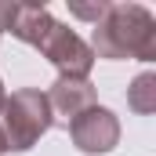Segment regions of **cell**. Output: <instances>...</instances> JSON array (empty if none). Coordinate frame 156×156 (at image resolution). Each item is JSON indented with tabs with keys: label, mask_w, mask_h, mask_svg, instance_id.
I'll return each instance as SVG.
<instances>
[{
	"label": "cell",
	"mask_w": 156,
	"mask_h": 156,
	"mask_svg": "<svg viewBox=\"0 0 156 156\" xmlns=\"http://www.w3.org/2000/svg\"><path fill=\"white\" fill-rule=\"evenodd\" d=\"M37 51L55 66V69H58V76L87 80L91 66H94V55H91L87 40L80 37V33H73L69 26H62V22H55V26L47 29V37L40 40Z\"/></svg>",
	"instance_id": "obj_3"
},
{
	"label": "cell",
	"mask_w": 156,
	"mask_h": 156,
	"mask_svg": "<svg viewBox=\"0 0 156 156\" xmlns=\"http://www.w3.org/2000/svg\"><path fill=\"white\" fill-rule=\"evenodd\" d=\"M0 156H4V149H0Z\"/></svg>",
	"instance_id": "obj_11"
},
{
	"label": "cell",
	"mask_w": 156,
	"mask_h": 156,
	"mask_svg": "<svg viewBox=\"0 0 156 156\" xmlns=\"http://www.w3.org/2000/svg\"><path fill=\"white\" fill-rule=\"evenodd\" d=\"M51 26H55V18L44 4H15V15H11V37L15 40L40 47V40L47 37Z\"/></svg>",
	"instance_id": "obj_6"
},
{
	"label": "cell",
	"mask_w": 156,
	"mask_h": 156,
	"mask_svg": "<svg viewBox=\"0 0 156 156\" xmlns=\"http://www.w3.org/2000/svg\"><path fill=\"white\" fill-rule=\"evenodd\" d=\"M0 105H4V83H0Z\"/></svg>",
	"instance_id": "obj_10"
},
{
	"label": "cell",
	"mask_w": 156,
	"mask_h": 156,
	"mask_svg": "<svg viewBox=\"0 0 156 156\" xmlns=\"http://www.w3.org/2000/svg\"><path fill=\"white\" fill-rule=\"evenodd\" d=\"M44 98H47V109H51V127H62V131H69V123L76 116H83L87 109L98 105L94 83L91 80H73V76H58L44 91Z\"/></svg>",
	"instance_id": "obj_4"
},
{
	"label": "cell",
	"mask_w": 156,
	"mask_h": 156,
	"mask_svg": "<svg viewBox=\"0 0 156 156\" xmlns=\"http://www.w3.org/2000/svg\"><path fill=\"white\" fill-rule=\"evenodd\" d=\"M51 131V109L40 87H18L4 94L0 105V149L4 153H29Z\"/></svg>",
	"instance_id": "obj_2"
},
{
	"label": "cell",
	"mask_w": 156,
	"mask_h": 156,
	"mask_svg": "<svg viewBox=\"0 0 156 156\" xmlns=\"http://www.w3.org/2000/svg\"><path fill=\"white\" fill-rule=\"evenodd\" d=\"M127 109L138 116L156 113V73H138L127 87Z\"/></svg>",
	"instance_id": "obj_7"
},
{
	"label": "cell",
	"mask_w": 156,
	"mask_h": 156,
	"mask_svg": "<svg viewBox=\"0 0 156 156\" xmlns=\"http://www.w3.org/2000/svg\"><path fill=\"white\" fill-rule=\"evenodd\" d=\"M11 15H15V4L0 0V33H4V29H11Z\"/></svg>",
	"instance_id": "obj_9"
},
{
	"label": "cell",
	"mask_w": 156,
	"mask_h": 156,
	"mask_svg": "<svg viewBox=\"0 0 156 156\" xmlns=\"http://www.w3.org/2000/svg\"><path fill=\"white\" fill-rule=\"evenodd\" d=\"M105 11H109V0H94V4L69 0V15H73V18H80V22H91V26H98V22L105 18Z\"/></svg>",
	"instance_id": "obj_8"
},
{
	"label": "cell",
	"mask_w": 156,
	"mask_h": 156,
	"mask_svg": "<svg viewBox=\"0 0 156 156\" xmlns=\"http://www.w3.org/2000/svg\"><path fill=\"white\" fill-rule=\"evenodd\" d=\"M91 55L109 62H153L156 58V18L142 4H109L105 18L91 33Z\"/></svg>",
	"instance_id": "obj_1"
},
{
	"label": "cell",
	"mask_w": 156,
	"mask_h": 156,
	"mask_svg": "<svg viewBox=\"0 0 156 156\" xmlns=\"http://www.w3.org/2000/svg\"><path fill=\"white\" fill-rule=\"evenodd\" d=\"M69 138L80 153H113L120 145V120L113 109L94 105L69 123Z\"/></svg>",
	"instance_id": "obj_5"
}]
</instances>
